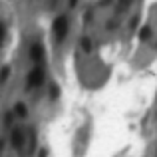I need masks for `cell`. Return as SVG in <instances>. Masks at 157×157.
Here are the masks:
<instances>
[{
  "mask_svg": "<svg viewBox=\"0 0 157 157\" xmlns=\"http://www.w3.org/2000/svg\"><path fill=\"white\" fill-rule=\"evenodd\" d=\"M30 54H32V60H34V62H42V54H44L42 44L34 42V44H32V48H30Z\"/></svg>",
  "mask_w": 157,
  "mask_h": 157,
  "instance_id": "3957f363",
  "label": "cell"
},
{
  "mask_svg": "<svg viewBox=\"0 0 157 157\" xmlns=\"http://www.w3.org/2000/svg\"><path fill=\"white\" fill-rule=\"evenodd\" d=\"M66 32H68V18H66V16H60V18H56V22H54V36H56L58 42H62V40L66 38Z\"/></svg>",
  "mask_w": 157,
  "mask_h": 157,
  "instance_id": "6da1fadb",
  "label": "cell"
},
{
  "mask_svg": "<svg viewBox=\"0 0 157 157\" xmlns=\"http://www.w3.org/2000/svg\"><path fill=\"white\" fill-rule=\"evenodd\" d=\"M149 36H151V28L149 26H143L141 32H139V38H141V40H147Z\"/></svg>",
  "mask_w": 157,
  "mask_h": 157,
  "instance_id": "277c9868",
  "label": "cell"
},
{
  "mask_svg": "<svg viewBox=\"0 0 157 157\" xmlns=\"http://www.w3.org/2000/svg\"><path fill=\"white\" fill-rule=\"evenodd\" d=\"M4 40H6V26L0 22V46L4 44Z\"/></svg>",
  "mask_w": 157,
  "mask_h": 157,
  "instance_id": "5b68a950",
  "label": "cell"
},
{
  "mask_svg": "<svg viewBox=\"0 0 157 157\" xmlns=\"http://www.w3.org/2000/svg\"><path fill=\"white\" fill-rule=\"evenodd\" d=\"M42 80H44V70L38 66V68H34L30 72V76H28V88H36V86H40Z\"/></svg>",
  "mask_w": 157,
  "mask_h": 157,
  "instance_id": "7a4b0ae2",
  "label": "cell"
}]
</instances>
